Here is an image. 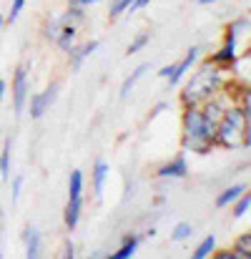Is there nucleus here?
I'll return each instance as SVG.
<instances>
[{
    "instance_id": "c85d7f7f",
    "label": "nucleus",
    "mask_w": 251,
    "mask_h": 259,
    "mask_svg": "<svg viewBox=\"0 0 251 259\" xmlns=\"http://www.w3.org/2000/svg\"><path fill=\"white\" fill-rule=\"evenodd\" d=\"M93 3H98V0H68V5H81V8H85V5H93Z\"/></svg>"
},
{
    "instance_id": "6ab92c4d",
    "label": "nucleus",
    "mask_w": 251,
    "mask_h": 259,
    "mask_svg": "<svg viewBox=\"0 0 251 259\" xmlns=\"http://www.w3.org/2000/svg\"><path fill=\"white\" fill-rule=\"evenodd\" d=\"M214 249H216V237L214 234H209L196 249H193V259H206L214 254Z\"/></svg>"
},
{
    "instance_id": "6e6552de",
    "label": "nucleus",
    "mask_w": 251,
    "mask_h": 259,
    "mask_svg": "<svg viewBox=\"0 0 251 259\" xmlns=\"http://www.w3.org/2000/svg\"><path fill=\"white\" fill-rule=\"evenodd\" d=\"M76 40H78V25H71V23H66L56 35V43L63 53H71L76 48Z\"/></svg>"
},
{
    "instance_id": "423d86ee",
    "label": "nucleus",
    "mask_w": 251,
    "mask_h": 259,
    "mask_svg": "<svg viewBox=\"0 0 251 259\" xmlns=\"http://www.w3.org/2000/svg\"><path fill=\"white\" fill-rule=\"evenodd\" d=\"M198 53H201V51H198V46L188 48V53H186V56H183V58H181V61L176 63L173 73H171V76L166 78L168 86H178V83H181V78H183V76H186V73L191 71V66H193V63L198 61Z\"/></svg>"
},
{
    "instance_id": "2eb2a0df",
    "label": "nucleus",
    "mask_w": 251,
    "mask_h": 259,
    "mask_svg": "<svg viewBox=\"0 0 251 259\" xmlns=\"http://www.w3.org/2000/svg\"><path fill=\"white\" fill-rule=\"evenodd\" d=\"M93 51H98V40H90V43H85L81 48H73V51L68 53V56H71V66H73V68H81V63H83Z\"/></svg>"
},
{
    "instance_id": "f03ea898",
    "label": "nucleus",
    "mask_w": 251,
    "mask_h": 259,
    "mask_svg": "<svg viewBox=\"0 0 251 259\" xmlns=\"http://www.w3.org/2000/svg\"><path fill=\"white\" fill-rule=\"evenodd\" d=\"M224 71L219 66H214L211 61H204L201 68L191 76V81L183 86L181 93V103L183 106H201L204 101H209L211 96L221 93L224 88Z\"/></svg>"
},
{
    "instance_id": "2f4dec72",
    "label": "nucleus",
    "mask_w": 251,
    "mask_h": 259,
    "mask_svg": "<svg viewBox=\"0 0 251 259\" xmlns=\"http://www.w3.org/2000/svg\"><path fill=\"white\" fill-rule=\"evenodd\" d=\"M164 108H166V103H159V106H156V108L151 111V118H154V116H159V113H161Z\"/></svg>"
},
{
    "instance_id": "412c9836",
    "label": "nucleus",
    "mask_w": 251,
    "mask_h": 259,
    "mask_svg": "<svg viewBox=\"0 0 251 259\" xmlns=\"http://www.w3.org/2000/svg\"><path fill=\"white\" fill-rule=\"evenodd\" d=\"M191 234H193L191 222H178V224L173 227V232H171V239H173V242H186Z\"/></svg>"
},
{
    "instance_id": "7ed1b4c3",
    "label": "nucleus",
    "mask_w": 251,
    "mask_h": 259,
    "mask_svg": "<svg viewBox=\"0 0 251 259\" xmlns=\"http://www.w3.org/2000/svg\"><path fill=\"white\" fill-rule=\"evenodd\" d=\"M244 131H246V118L239 108V103L226 106L224 116L216 123V136H214V146L221 149H239L244 146Z\"/></svg>"
},
{
    "instance_id": "0eeeda50",
    "label": "nucleus",
    "mask_w": 251,
    "mask_h": 259,
    "mask_svg": "<svg viewBox=\"0 0 251 259\" xmlns=\"http://www.w3.org/2000/svg\"><path fill=\"white\" fill-rule=\"evenodd\" d=\"M156 176H159V179H186V176H188V161H186V156L178 154L176 159L166 161V164L156 171Z\"/></svg>"
},
{
    "instance_id": "9b49d317",
    "label": "nucleus",
    "mask_w": 251,
    "mask_h": 259,
    "mask_svg": "<svg viewBox=\"0 0 251 259\" xmlns=\"http://www.w3.org/2000/svg\"><path fill=\"white\" fill-rule=\"evenodd\" d=\"M138 244H141V237H138V234H126V237H123V244L111 254V259H131L136 254Z\"/></svg>"
},
{
    "instance_id": "a211bd4d",
    "label": "nucleus",
    "mask_w": 251,
    "mask_h": 259,
    "mask_svg": "<svg viewBox=\"0 0 251 259\" xmlns=\"http://www.w3.org/2000/svg\"><path fill=\"white\" fill-rule=\"evenodd\" d=\"M231 249L236 252V257L239 259H251V232L241 234V237L234 242V247H231Z\"/></svg>"
},
{
    "instance_id": "bb28decb",
    "label": "nucleus",
    "mask_w": 251,
    "mask_h": 259,
    "mask_svg": "<svg viewBox=\"0 0 251 259\" xmlns=\"http://www.w3.org/2000/svg\"><path fill=\"white\" fill-rule=\"evenodd\" d=\"M151 0H133L131 3V8H128V13H136V10H141V8H146Z\"/></svg>"
},
{
    "instance_id": "b1692460",
    "label": "nucleus",
    "mask_w": 251,
    "mask_h": 259,
    "mask_svg": "<svg viewBox=\"0 0 251 259\" xmlns=\"http://www.w3.org/2000/svg\"><path fill=\"white\" fill-rule=\"evenodd\" d=\"M23 8H25V0H13L10 3V13H8V23H15L18 15L23 13Z\"/></svg>"
},
{
    "instance_id": "f3484780",
    "label": "nucleus",
    "mask_w": 251,
    "mask_h": 259,
    "mask_svg": "<svg viewBox=\"0 0 251 259\" xmlns=\"http://www.w3.org/2000/svg\"><path fill=\"white\" fill-rule=\"evenodd\" d=\"M10 151H13V141L5 139L3 151H0V179L10 181Z\"/></svg>"
},
{
    "instance_id": "a878e982",
    "label": "nucleus",
    "mask_w": 251,
    "mask_h": 259,
    "mask_svg": "<svg viewBox=\"0 0 251 259\" xmlns=\"http://www.w3.org/2000/svg\"><path fill=\"white\" fill-rule=\"evenodd\" d=\"M214 257L216 259H239L234 249H221V252H216V249H214Z\"/></svg>"
},
{
    "instance_id": "4be33fe9",
    "label": "nucleus",
    "mask_w": 251,
    "mask_h": 259,
    "mask_svg": "<svg viewBox=\"0 0 251 259\" xmlns=\"http://www.w3.org/2000/svg\"><path fill=\"white\" fill-rule=\"evenodd\" d=\"M148 40H151V33H141V35H136V40L126 48V56H136L141 48H146V46H148Z\"/></svg>"
},
{
    "instance_id": "473e14b6",
    "label": "nucleus",
    "mask_w": 251,
    "mask_h": 259,
    "mask_svg": "<svg viewBox=\"0 0 251 259\" xmlns=\"http://www.w3.org/2000/svg\"><path fill=\"white\" fill-rule=\"evenodd\" d=\"M193 3H198V5H211V3H219V0H193Z\"/></svg>"
},
{
    "instance_id": "5701e85b",
    "label": "nucleus",
    "mask_w": 251,
    "mask_h": 259,
    "mask_svg": "<svg viewBox=\"0 0 251 259\" xmlns=\"http://www.w3.org/2000/svg\"><path fill=\"white\" fill-rule=\"evenodd\" d=\"M239 108H241L246 123H251V88H246V91L241 93V98H239Z\"/></svg>"
},
{
    "instance_id": "f8f14e48",
    "label": "nucleus",
    "mask_w": 251,
    "mask_h": 259,
    "mask_svg": "<svg viewBox=\"0 0 251 259\" xmlns=\"http://www.w3.org/2000/svg\"><path fill=\"white\" fill-rule=\"evenodd\" d=\"M246 191V184H234V186H229V189H224L219 196H216V209H224V206H231L241 194Z\"/></svg>"
},
{
    "instance_id": "7c9ffc66",
    "label": "nucleus",
    "mask_w": 251,
    "mask_h": 259,
    "mask_svg": "<svg viewBox=\"0 0 251 259\" xmlns=\"http://www.w3.org/2000/svg\"><path fill=\"white\" fill-rule=\"evenodd\" d=\"M5 91H8V83L0 78V103H3V98H5Z\"/></svg>"
},
{
    "instance_id": "9d476101",
    "label": "nucleus",
    "mask_w": 251,
    "mask_h": 259,
    "mask_svg": "<svg viewBox=\"0 0 251 259\" xmlns=\"http://www.w3.org/2000/svg\"><path fill=\"white\" fill-rule=\"evenodd\" d=\"M81 211H83V199H68V204H66V214H63V222H66V227H68L71 232L78 227V222H81Z\"/></svg>"
},
{
    "instance_id": "1a4fd4ad",
    "label": "nucleus",
    "mask_w": 251,
    "mask_h": 259,
    "mask_svg": "<svg viewBox=\"0 0 251 259\" xmlns=\"http://www.w3.org/2000/svg\"><path fill=\"white\" fill-rule=\"evenodd\" d=\"M108 174H111V166H108L106 161H95L93 174H90V179H93V194H95V199H101V196H103V189H106V179H108Z\"/></svg>"
},
{
    "instance_id": "dca6fc26",
    "label": "nucleus",
    "mask_w": 251,
    "mask_h": 259,
    "mask_svg": "<svg viewBox=\"0 0 251 259\" xmlns=\"http://www.w3.org/2000/svg\"><path fill=\"white\" fill-rule=\"evenodd\" d=\"M68 199H83V171H71L68 179Z\"/></svg>"
},
{
    "instance_id": "4468645a",
    "label": "nucleus",
    "mask_w": 251,
    "mask_h": 259,
    "mask_svg": "<svg viewBox=\"0 0 251 259\" xmlns=\"http://www.w3.org/2000/svg\"><path fill=\"white\" fill-rule=\"evenodd\" d=\"M146 71H148V63H141V66H138V68H136V71H133V73H131V76L123 81V86H121V101H126V98L131 96L133 86H136V83L143 78V73H146Z\"/></svg>"
},
{
    "instance_id": "cd10ccee",
    "label": "nucleus",
    "mask_w": 251,
    "mask_h": 259,
    "mask_svg": "<svg viewBox=\"0 0 251 259\" xmlns=\"http://www.w3.org/2000/svg\"><path fill=\"white\" fill-rule=\"evenodd\" d=\"M173 68H176V63H171V66H164V68H161V71H159V76H161V78H164V81H166L168 76H171V73H173Z\"/></svg>"
},
{
    "instance_id": "aec40b11",
    "label": "nucleus",
    "mask_w": 251,
    "mask_h": 259,
    "mask_svg": "<svg viewBox=\"0 0 251 259\" xmlns=\"http://www.w3.org/2000/svg\"><path fill=\"white\" fill-rule=\"evenodd\" d=\"M231 206H234V209H231V214H234L236 219H241V217H244V214L251 209V191H249V194L244 191V194H241V196L231 204Z\"/></svg>"
},
{
    "instance_id": "c756f323",
    "label": "nucleus",
    "mask_w": 251,
    "mask_h": 259,
    "mask_svg": "<svg viewBox=\"0 0 251 259\" xmlns=\"http://www.w3.org/2000/svg\"><path fill=\"white\" fill-rule=\"evenodd\" d=\"M63 257H76V247H73V244H71V242H66V254H63Z\"/></svg>"
},
{
    "instance_id": "20e7f679",
    "label": "nucleus",
    "mask_w": 251,
    "mask_h": 259,
    "mask_svg": "<svg viewBox=\"0 0 251 259\" xmlns=\"http://www.w3.org/2000/svg\"><path fill=\"white\" fill-rule=\"evenodd\" d=\"M30 93H28V66H18L15 76H13V111L15 116H20L25 111Z\"/></svg>"
},
{
    "instance_id": "393cba45",
    "label": "nucleus",
    "mask_w": 251,
    "mask_h": 259,
    "mask_svg": "<svg viewBox=\"0 0 251 259\" xmlns=\"http://www.w3.org/2000/svg\"><path fill=\"white\" fill-rule=\"evenodd\" d=\"M23 174H18V176H13V201H18L20 199V189H23Z\"/></svg>"
},
{
    "instance_id": "f257e3e1",
    "label": "nucleus",
    "mask_w": 251,
    "mask_h": 259,
    "mask_svg": "<svg viewBox=\"0 0 251 259\" xmlns=\"http://www.w3.org/2000/svg\"><path fill=\"white\" fill-rule=\"evenodd\" d=\"M183 149L193 151V154H209L214 149V136H216V126L204 116L201 106H183Z\"/></svg>"
},
{
    "instance_id": "ddd939ff",
    "label": "nucleus",
    "mask_w": 251,
    "mask_h": 259,
    "mask_svg": "<svg viewBox=\"0 0 251 259\" xmlns=\"http://www.w3.org/2000/svg\"><path fill=\"white\" fill-rule=\"evenodd\" d=\"M25 254L30 259L40 257V232L35 227H25Z\"/></svg>"
},
{
    "instance_id": "72a5a7b5",
    "label": "nucleus",
    "mask_w": 251,
    "mask_h": 259,
    "mask_svg": "<svg viewBox=\"0 0 251 259\" xmlns=\"http://www.w3.org/2000/svg\"><path fill=\"white\" fill-rule=\"evenodd\" d=\"M3 23H5V20H3V15H0V28H3Z\"/></svg>"
},
{
    "instance_id": "39448f33",
    "label": "nucleus",
    "mask_w": 251,
    "mask_h": 259,
    "mask_svg": "<svg viewBox=\"0 0 251 259\" xmlns=\"http://www.w3.org/2000/svg\"><path fill=\"white\" fill-rule=\"evenodd\" d=\"M58 91H61V86H58V83H51L45 91H40V93L30 96V106H28L30 118H43V113H45V111H48V108L56 103Z\"/></svg>"
}]
</instances>
